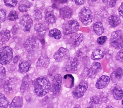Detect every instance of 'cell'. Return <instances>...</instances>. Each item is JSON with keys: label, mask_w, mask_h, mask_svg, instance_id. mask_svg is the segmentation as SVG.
Returning a JSON list of instances; mask_svg holds the SVG:
<instances>
[{"label": "cell", "mask_w": 123, "mask_h": 108, "mask_svg": "<svg viewBox=\"0 0 123 108\" xmlns=\"http://www.w3.org/2000/svg\"><path fill=\"white\" fill-rule=\"evenodd\" d=\"M49 36L52 38H54L56 40H59L62 36L61 31L57 28H53L50 29L48 33Z\"/></svg>", "instance_id": "f1b7e54d"}, {"label": "cell", "mask_w": 123, "mask_h": 108, "mask_svg": "<svg viewBox=\"0 0 123 108\" xmlns=\"http://www.w3.org/2000/svg\"><path fill=\"white\" fill-rule=\"evenodd\" d=\"M6 14L5 10L0 7V23H4L6 21Z\"/></svg>", "instance_id": "d590c367"}, {"label": "cell", "mask_w": 123, "mask_h": 108, "mask_svg": "<svg viewBox=\"0 0 123 108\" xmlns=\"http://www.w3.org/2000/svg\"><path fill=\"white\" fill-rule=\"evenodd\" d=\"M62 84V76L59 74L54 75L51 85V91L54 95H58L61 92Z\"/></svg>", "instance_id": "ba28073f"}, {"label": "cell", "mask_w": 123, "mask_h": 108, "mask_svg": "<svg viewBox=\"0 0 123 108\" xmlns=\"http://www.w3.org/2000/svg\"><path fill=\"white\" fill-rule=\"evenodd\" d=\"M118 10L120 16L123 18V2L122 3L120 6L118 8Z\"/></svg>", "instance_id": "7bdbcfd3"}, {"label": "cell", "mask_w": 123, "mask_h": 108, "mask_svg": "<svg viewBox=\"0 0 123 108\" xmlns=\"http://www.w3.org/2000/svg\"><path fill=\"white\" fill-rule=\"evenodd\" d=\"M1 27H2V26H1V24H0V28H1Z\"/></svg>", "instance_id": "7dc6e473"}, {"label": "cell", "mask_w": 123, "mask_h": 108, "mask_svg": "<svg viewBox=\"0 0 123 108\" xmlns=\"http://www.w3.org/2000/svg\"><path fill=\"white\" fill-rule=\"evenodd\" d=\"M9 105V101L4 94L0 93V108H7Z\"/></svg>", "instance_id": "4dcf8cb0"}, {"label": "cell", "mask_w": 123, "mask_h": 108, "mask_svg": "<svg viewBox=\"0 0 123 108\" xmlns=\"http://www.w3.org/2000/svg\"><path fill=\"white\" fill-rule=\"evenodd\" d=\"M34 18L36 21H39L42 20L43 18V13L40 10L38 9H36L34 11Z\"/></svg>", "instance_id": "836d02e7"}, {"label": "cell", "mask_w": 123, "mask_h": 108, "mask_svg": "<svg viewBox=\"0 0 123 108\" xmlns=\"http://www.w3.org/2000/svg\"><path fill=\"white\" fill-rule=\"evenodd\" d=\"M19 59V57L18 56H15L14 58V59H13V63H16L18 61Z\"/></svg>", "instance_id": "ee69618b"}, {"label": "cell", "mask_w": 123, "mask_h": 108, "mask_svg": "<svg viewBox=\"0 0 123 108\" xmlns=\"http://www.w3.org/2000/svg\"><path fill=\"white\" fill-rule=\"evenodd\" d=\"M84 40V36L82 33H77L71 36L68 40V44L73 48L78 46Z\"/></svg>", "instance_id": "5bb4252c"}, {"label": "cell", "mask_w": 123, "mask_h": 108, "mask_svg": "<svg viewBox=\"0 0 123 108\" xmlns=\"http://www.w3.org/2000/svg\"><path fill=\"white\" fill-rule=\"evenodd\" d=\"M18 13L16 11L12 10L9 12L7 16V19L11 21H15L18 19Z\"/></svg>", "instance_id": "1f68e13d"}, {"label": "cell", "mask_w": 123, "mask_h": 108, "mask_svg": "<svg viewBox=\"0 0 123 108\" xmlns=\"http://www.w3.org/2000/svg\"><path fill=\"white\" fill-rule=\"evenodd\" d=\"M11 37V32L8 29H4L0 31V46L7 42Z\"/></svg>", "instance_id": "ffe728a7"}, {"label": "cell", "mask_w": 123, "mask_h": 108, "mask_svg": "<svg viewBox=\"0 0 123 108\" xmlns=\"http://www.w3.org/2000/svg\"><path fill=\"white\" fill-rule=\"evenodd\" d=\"M78 66V60L77 58H69L66 63L65 69L68 72H74L77 70Z\"/></svg>", "instance_id": "8fae6325"}, {"label": "cell", "mask_w": 123, "mask_h": 108, "mask_svg": "<svg viewBox=\"0 0 123 108\" xmlns=\"http://www.w3.org/2000/svg\"><path fill=\"white\" fill-rule=\"evenodd\" d=\"M88 88V83L85 81L80 82L73 91V95L74 98L78 99L82 97Z\"/></svg>", "instance_id": "9c48e42d"}, {"label": "cell", "mask_w": 123, "mask_h": 108, "mask_svg": "<svg viewBox=\"0 0 123 108\" xmlns=\"http://www.w3.org/2000/svg\"><path fill=\"white\" fill-rule=\"evenodd\" d=\"M102 2L106 6L112 8L115 6L117 0H102Z\"/></svg>", "instance_id": "d6a6232c"}, {"label": "cell", "mask_w": 123, "mask_h": 108, "mask_svg": "<svg viewBox=\"0 0 123 108\" xmlns=\"http://www.w3.org/2000/svg\"><path fill=\"white\" fill-rule=\"evenodd\" d=\"M113 96L115 100H121L123 97V90L120 88L115 87L113 90Z\"/></svg>", "instance_id": "f546056e"}, {"label": "cell", "mask_w": 123, "mask_h": 108, "mask_svg": "<svg viewBox=\"0 0 123 108\" xmlns=\"http://www.w3.org/2000/svg\"><path fill=\"white\" fill-rule=\"evenodd\" d=\"M101 68L102 67L100 63L94 62L87 71L88 76L92 79H94L97 74L100 72Z\"/></svg>", "instance_id": "4fadbf2b"}, {"label": "cell", "mask_w": 123, "mask_h": 108, "mask_svg": "<svg viewBox=\"0 0 123 108\" xmlns=\"http://www.w3.org/2000/svg\"><path fill=\"white\" fill-rule=\"evenodd\" d=\"M32 1H34V0H32Z\"/></svg>", "instance_id": "c3c4849f"}, {"label": "cell", "mask_w": 123, "mask_h": 108, "mask_svg": "<svg viewBox=\"0 0 123 108\" xmlns=\"http://www.w3.org/2000/svg\"><path fill=\"white\" fill-rule=\"evenodd\" d=\"M6 76V70L5 68L2 66H0V81H2L5 79Z\"/></svg>", "instance_id": "8d00e7d4"}, {"label": "cell", "mask_w": 123, "mask_h": 108, "mask_svg": "<svg viewBox=\"0 0 123 108\" xmlns=\"http://www.w3.org/2000/svg\"><path fill=\"white\" fill-rule=\"evenodd\" d=\"M34 30L40 36L44 35L46 31H47V27L42 23H37L34 25Z\"/></svg>", "instance_id": "4316f807"}, {"label": "cell", "mask_w": 123, "mask_h": 108, "mask_svg": "<svg viewBox=\"0 0 123 108\" xmlns=\"http://www.w3.org/2000/svg\"><path fill=\"white\" fill-rule=\"evenodd\" d=\"M77 5H81L84 4L85 0H71Z\"/></svg>", "instance_id": "b9f144b4"}, {"label": "cell", "mask_w": 123, "mask_h": 108, "mask_svg": "<svg viewBox=\"0 0 123 108\" xmlns=\"http://www.w3.org/2000/svg\"><path fill=\"white\" fill-rule=\"evenodd\" d=\"M23 47L26 51L31 54H34L38 47L37 39L34 36L27 38L23 44Z\"/></svg>", "instance_id": "52a82bcc"}, {"label": "cell", "mask_w": 123, "mask_h": 108, "mask_svg": "<svg viewBox=\"0 0 123 108\" xmlns=\"http://www.w3.org/2000/svg\"><path fill=\"white\" fill-rule=\"evenodd\" d=\"M49 64V58L46 55H43L38 58L37 63V68H46Z\"/></svg>", "instance_id": "ac0fdd59"}, {"label": "cell", "mask_w": 123, "mask_h": 108, "mask_svg": "<svg viewBox=\"0 0 123 108\" xmlns=\"http://www.w3.org/2000/svg\"><path fill=\"white\" fill-rule=\"evenodd\" d=\"M107 37L106 36H100L97 39V42L99 45H102L105 43V42L107 40Z\"/></svg>", "instance_id": "f35d334b"}, {"label": "cell", "mask_w": 123, "mask_h": 108, "mask_svg": "<svg viewBox=\"0 0 123 108\" xmlns=\"http://www.w3.org/2000/svg\"><path fill=\"white\" fill-rule=\"evenodd\" d=\"M80 25L75 20L67 21L62 26L63 32L65 35H70L77 32L79 29Z\"/></svg>", "instance_id": "8992f818"}, {"label": "cell", "mask_w": 123, "mask_h": 108, "mask_svg": "<svg viewBox=\"0 0 123 108\" xmlns=\"http://www.w3.org/2000/svg\"><path fill=\"white\" fill-rule=\"evenodd\" d=\"M60 17L63 19L66 20L70 19L73 16V11L68 6H64L61 8L59 11Z\"/></svg>", "instance_id": "2e32d148"}, {"label": "cell", "mask_w": 123, "mask_h": 108, "mask_svg": "<svg viewBox=\"0 0 123 108\" xmlns=\"http://www.w3.org/2000/svg\"><path fill=\"white\" fill-rule=\"evenodd\" d=\"M31 62L30 60H22L19 64V72L22 74L27 73L31 67Z\"/></svg>", "instance_id": "e0dca14e"}, {"label": "cell", "mask_w": 123, "mask_h": 108, "mask_svg": "<svg viewBox=\"0 0 123 108\" xmlns=\"http://www.w3.org/2000/svg\"><path fill=\"white\" fill-rule=\"evenodd\" d=\"M100 99L97 96L92 97L91 98V103L92 104H98L99 103Z\"/></svg>", "instance_id": "ab89813d"}, {"label": "cell", "mask_w": 123, "mask_h": 108, "mask_svg": "<svg viewBox=\"0 0 123 108\" xmlns=\"http://www.w3.org/2000/svg\"><path fill=\"white\" fill-rule=\"evenodd\" d=\"M107 22L110 27L114 28L121 24V20L118 16L111 15L108 18Z\"/></svg>", "instance_id": "d4e9b609"}, {"label": "cell", "mask_w": 123, "mask_h": 108, "mask_svg": "<svg viewBox=\"0 0 123 108\" xmlns=\"http://www.w3.org/2000/svg\"><path fill=\"white\" fill-rule=\"evenodd\" d=\"M123 76V70L121 67H118L117 69L113 72L110 75L112 81L113 83H116L119 81Z\"/></svg>", "instance_id": "7402d4cb"}, {"label": "cell", "mask_w": 123, "mask_h": 108, "mask_svg": "<svg viewBox=\"0 0 123 108\" xmlns=\"http://www.w3.org/2000/svg\"><path fill=\"white\" fill-rule=\"evenodd\" d=\"M45 19L47 23L53 24L56 22V17L52 8H47L45 13Z\"/></svg>", "instance_id": "44dd1931"}, {"label": "cell", "mask_w": 123, "mask_h": 108, "mask_svg": "<svg viewBox=\"0 0 123 108\" xmlns=\"http://www.w3.org/2000/svg\"><path fill=\"white\" fill-rule=\"evenodd\" d=\"M69 54V51L68 49L61 47L59 50L55 52L53 57L55 61L57 62H60L66 59Z\"/></svg>", "instance_id": "7c38bea8"}, {"label": "cell", "mask_w": 123, "mask_h": 108, "mask_svg": "<svg viewBox=\"0 0 123 108\" xmlns=\"http://www.w3.org/2000/svg\"><path fill=\"white\" fill-rule=\"evenodd\" d=\"M110 45L115 50L123 48V33L122 31L118 30L113 32L110 38Z\"/></svg>", "instance_id": "7a4b0ae2"}, {"label": "cell", "mask_w": 123, "mask_h": 108, "mask_svg": "<svg viewBox=\"0 0 123 108\" xmlns=\"http://www.w3.org/2000/svg\"><path fill=\"white\" fill-rule=\"evenodd\" d=\"M93 30L97 35L100 36L102 35L105 32V28L103 24L100 22L95 23L93 25Z\"/></svg>", "instance_id": "83f0119b"}, {"label": "cell", "mask_w": 123, "mask_h": 108, "mask_svg": "<svg viewBox=\"0 0 123 108\" xmlns=\"http://www.w3.org/2000/svg\"><path fill=\"white\" fill-rule=\"evenodd\" d=\"M110 78L106 75H102L97 80L95 86L98 89H102L106 87L110 83Z\"/></svg>", "instance_id": "9a60e30c"}, {"label": "cell", "mask_w": 123, "mask_h": 108, "mask_svg": "<svg viewBox=\"0 0 123 108\" xmlns=\"http://www.w3.org/2000/svg\"><path fill=\"white\" fill-rule=\"evenodd\" d=\"M79 19L84 26L90 25L93 21V13L89 7L85 6L82 8L79 12Z\"/></svg>", "instance_id": "5b68a950"}, {"label": "cell", "mask_w": 123, "mask_h": 108, "mask_svg": "<svg viewBox=\"0 0 123 108\" xmlns=\"http://www.w3.org/2000/svg\"><path fill=\"white\" fill-rule=\"evenodd\" d=\"M23 100L22 97L20 96H16L12 100L9 105L11 108H21L23 107Z\"/></svg>", "instance_id": "484cf974"}, {"label": "cell", "mask_w": 123, "mask_h": 108, "mask_svg": "<svg viewBox=\"0 0 123 108\" xmlns=\"http://www.w3.org/2000/svg\"><path fill=\"white\" fill-rule=\"evenodd\" d=\"M122 104L123 105V100L122 101Z\"/></svg>", "instance_id": "bcb514c9"}, {"label": "cell", "mask_w": 123, "mask_h": 108, "mask_svg": "<svg viewBox=\"0 0 123 108\" xmlns=\"http://www.w3.org/2000/svg\"><path fill=\"white\" fill-rule=\"evenodd\" d=\"M116 59L117 61L123 63V48L121 49L116 54Z\"/></svg>", "instance_id": "74e56055"}, {"label": "cell", "mask_w": 123, "mask_h": 108, "mask_svg": "<svg viewBox=\"0 0 123 108\" xmlns=\"http://www.w3.org/2000/svg\"><path fill=\"white\" fill-rule=\"evenodd\" d=\"M20 83L19 78L16 77H10L6 81L4 86V89L6 93L12 94L17 92Z\"/></svg>", "instance_id": "277c9868"}, {"label": "cell", "mask_w": 123, "mask_h": 108, "mask_svg": "<svg viewBox=\"0 0 123 108\" xmlns=\"http://www.w3.org/2000/svg\"><path fill=\"white\" fill-rule=\"evenodd\" d=\"M105 55V52L103 49L98 48L93 51L91 54V58L93 60H98L103 58Z\"/></svg>", "instance_id": "cb8c5ba5"}, {"label": "cell", "mask_w": 123, "mask_h": 108, "mask_svg": "<svg viewBox=\"0 0 123 108\" xmlns=\"http://www.w3.org/2000/svg\"><path fill=\"white\" fill-rule=\"evenodd\" d=\"M19 24L24 31L28 32L33 26V21L29 15L25 14L20 18Z\"/></svg>", "instance_id": "30bf717a"}, {"label": "cell", "mask_w": 123, "mask_h": 108, "mask_svg": "<svg viewBox=\"0 0 123 108\" xmlns=\"http://www.w3.org/2000/svg\"><path fill=\"white\" fill-rule=\"evenodd\" d=\"M4 2L6 6L12 8L15 7L17 5L18 0H4Z\"/></svg>", "instance_id": "e575fe53"}, {"label": "cell", "mask_w": 123, "mask_h": 108, "mask_svg": "<svg viewBox=\"0 0 123 108\" xmlns=\"http://www.w3.org/2000/svg\"><path fill=\"white\" fill-rule=\"evenodd\" d=\"M31 84H32V81L29 76L27 75L24 76L22 81L21 87H20V92L22 93H24L28 91L30 89Z\"/></svg>", "instance_id": "d6986e66"}, {"label": "cell", "mask_w": 123, "mask_h": 108, "mask_svg": "<svg viewBox=\"0 0 123 108\" xmlns=\"http://www.w3.org/2000/svg\"><path fill=\"white\" fill-rule=\"evenodd\" d=\"M13 57V51L11 47L5 46L0 49V65H7L12 61Z\"/></svg>", "instance_id": "3957f363"}, {"label": "cell", "mask_w": 123, "mask_h": 108, "mask_svg": "<svg viewBox=\"0 0 123 108\" xmlns=\"http://www.w3.org/2000/svg\"><path fill=\"white\" fill-rule=\"evenodd\" d=\"M56 67L53 66L50 68L48 72V74L50 75V76H53V75H54V74H55L56 72L57 71V68Z\"/></svg>", "instance_id": "60d3db41"}, {"label": "cell", "mask_w": 123, "mask_h": 108, "mask_svg": "<svg viewBox=\"0 0 123 108\" xmlns=\"http://www.w3.org/2000/svg\"><path fill=\"white\" fill-rule=\"evenodd\" d=\"M34 93L38 97H42L46 95L51 89V83L47 78L40 77L32 82Z\"/></svg>", "instance_id": "6da1fadb"}, {"label": "cell", "mask_w": 123, "mask_h": 108, "mask_svg": "<svg viewBox=\"0 0 123 108\" xmlns=\"http://www.w3.org/2000/svg\"><path fill=\"white\" fill-rule=\"evenodd\" d=\"M32 5L33 4L28 0H21L19 3L18 8L21 12H26Z\"/></svg>", "instance_id": "603a6c76"}, {"label": "cell", "mask_w": 123, "mask_h": 108, "mask_svg": "<svg viewBox=\"0 0 123 108\" xmlns=\"http://www.w3.org/2000/svg\"><path fill=\"white\" fill-rule=\"evenodd\" d=\"M91 1L92 2H96L97 0H91Z\"/></svg>", "instance_id": "f6af8a7d"}]
</instances>
